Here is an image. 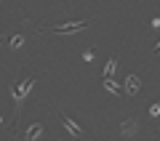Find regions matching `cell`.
Listing matches in <instances>:
<instances>
[{"label": "cell", "mask_w": 160, "mask_h": 141, "mask_svg": "<svg viewBox=\"0 0 160 141\" xmlns=\"http://www.w3.org/2000/svg\"><path fill=\"white\" fill-rule=\"evenodd\" d=\"M32 85H35V75H24V77H19L16 83L11 85V96H13V125L19 123V114H22L24 99H27V93L32 90Z\"/></svg>", "instance_id": "obj_1"}, {"label": "cell", "mask_w": 160, "mask_h": 141, "mask_svg": "<svg viewBox=\"0 0 160 141\" xmlns=\"http://www.w3.org/2000/svg\"><path fill=\"white\" fill-rule=\"evenodd\" d=\"M86 27H88V22H64V24H56V27H40V29L43 32H53V35H75Z\"/></svg>", "instance_id": "obj_2"}, {"label": "cell", "mask_w": 160, "mask_h": 141, "mask_svg": "<svg viewBox=\"0 0 160 141\" xmlns=\"http://www.w3.org/2000/svg\"><path fill=\"white\" fill-rule=\"evenodd\" d=\"M56 117L62 120V125L67 128V133H69V136H75V139H80V141L86 139V136H83V130H80V125H78V123H72V120H69L64 112H59V109H56Z\"/></svg>", "instance_id": "obj_3"}, {"label": "cell", "mask_w": 160, "mask_h": 141, "mask_svg": "<svg viewBox=\"0 0 160 141\" xmlns=\"http://www.w3.org/2000/svg\"><path fill=\"white\" fill-rule=\"evenodd\" d=\"M136 130H139V117H126L120 123V133L123 136H133Z\"/></svg>", "instance_id": "obj_4"}, {"label": "cell", "mask_w": 160, "mask_h": 141, "mask_svg": "<svg viewBox=\"0 0 160 141\" xmlns=\"http://www.w3.org/2000/svg\"><path fill=\"white\" fill-rule=\"evenodd\" d=\"M139 90H142V80H139V75H128V77H126V93H128V96H136Z\"/></svg>", "instance_id": "obj_5"}, {"label": "cell", "mask_w": 160, "mask_h": 141, "mask_svg": "<svg viewBox=\"0 0 160 141\" xmlns=\"http://www.w3.org/2000/svg\"><path fill=\"white\" fill-rule=\"evenodd\" d=\"M40 136H43V123H32L24 130V141H38Z\"/></svg>", "instance_id": "obj_6"}, {"label": "cell", "mask_w": 160, "mask_h": 141, "mask_svg": "<svg viewBox=\"0 0 160 141\" xmlns=\"http://www.w3.org/2000/svg\"><path fill=\"white\" fill-rule=\"evenodd\" d=\"M115 69H118V59H107V64H104V77H112L115 75Z\"/></svg>", "instance_id": "obj_7"}, {"label": "cell", "mask_w": 160, "mask_h": 141, "mask_svg": "<svg viewBox=\"0 0 160 141\" xmlns=\"http://www.w3.org/2000/svg\"><path fill=\"white\" fill-rule=\"evenodd\" d=\"M104 88H107L109 93H115V96H120V85L115 83L112 77H104Z\"/></svg>", "instance_id": "obj_8"}, {"label": "cell", "mask_w": 160, "mask_h": 141, "mask_svg": "<svg viewBox=\"0 0 160 141\" xmlns=\"http://www.w3.org/2000/svg\"><path fill=\"white\" fill-rule=\"evenodd\" d=\"M24 45V35H13L11 37V48H22Z\"/></svg>", "instance_id": "obj_9"}, {"label": "cell", "mask_w": 160, "mask_h": 141, "mask_svg": "<svg viewBox=\"0 0 160 141\" xmlns=\"http://www.w3.org/2000/svg\"><path fill=\"white\" fill-rule=\"evenodd\" d=\"M149 114H152V117H160V104H152V107H149Z\"/></svg>", "instance_id": "obj_10"}, {"label": "cell", "mask_w": 160, "mask_h": 141, "mask_svg": "<svg viewBox=\"0 0 160 141\" xmlns=\"http://www.w3.org/2000/svg\"><path fill=\"white\" fill-rule=\"evenodd\" d=\"M93 56H96L93 51H83V59H86V61H93Z\"/></svg>", "instance_id": "obj_11"}, {"label": "cell", "mask_w": 160, "mask_h": 141, "mask_svg": "<svg viewBox=\"0 0 160 141\" xmlns=\"http://www.w3.org/2000/svg\"><path fill=\"white\" fill-rule=\"evenodd\" d=\"M155 53H160V43H158V45H155Z\"/></svg>", "instance_id": "obj_12"}]
</instances>
